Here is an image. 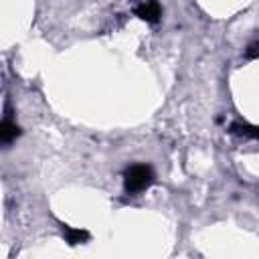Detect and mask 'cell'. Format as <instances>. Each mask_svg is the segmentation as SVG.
Here are the masks:
<instances>
[{"mask_svg":"<svg viewBox=\"0 0 259 259\" xmlns=\"http://www.w3.org/2000/svg\"><path fill=\"white\" fill-rule=\"evenodd\" d=\"M154 170L148 164H134L123 174V188L127 194H138L154 184Z\"/></svg>","mask_w":259,"mask_h":259,"instance_id":"6da1fadb","label":"cell"},{"mask_svg":"<svg viewBox=\"0 0 259 259\" xmlns=\"http://www.w3.org/2000/svg\"><path fill=\"white\" fill-rule=\"evenodd\" d=\"M160 14H162V10L156 0H146L144 4H140L136 8V16H140L142 20H146L150 24H156L160 20Z\"/></svg>","mask_w":259,"mask_h":259,"instance_id":"7a4b0ae2","label":"cell"},{"mask_svg":"<svg viewBox=\"0 0 259 259\" xmlns=\"http://www.w3.org/2000/svg\"><path fill=\"white\" fill-rule=\"evenodd\" d=\"M18 134H20V127H18L14 121H10V117H8V113H6V117H4L2 123H0V140H2L4 144H10L14 138H18Z\"/></svg>","mask_w":259,"mask_h":259,"instance_id":"3957f363","label":"cell"},{"mask_svg":"<svg viewBox=\"0 0 259 259\" xmlns=\"http://www.w3.org/2000/svg\"><path fill=\"white\" fill-rule=\"evenodd\" d=\"M63 235H65L67 243H69V245H73V247L89 241V233H87L85 229H73V227L63 225Z\"/></svg>","mask_w":259,"mask_h":259,"instance_id":"277c9868","label":"cell"},{"mask_svg":"<svg viewBox=\"0 0 259 259\" xmlns=\"http://www.w3.org/2000/svg\"><path fill=\"white\" fill-rule=\"evenodd\" d=\"M229 132L235 134V136H245V138H255V140H259V125H251V123L235 121V123H231Z\"/></svg>","mask_w":259,"mask_h":259,"instance_id":"5b68a950","label":"cell"},{"mask_svg":"<svg viewBox=\"0 0 259 259\" xmlns=\"http://www.w3.org/2000/svg\"><path fill=\"white\" fill-rule=\"evenodd\" d=\"M245 57L247 59H259V42H251L245 51Z\"/></svg>","mask_w":259,"mask_h":259,"instance_id":"8992f818","label":"cell"}]
</instances>
